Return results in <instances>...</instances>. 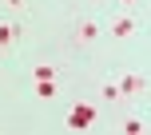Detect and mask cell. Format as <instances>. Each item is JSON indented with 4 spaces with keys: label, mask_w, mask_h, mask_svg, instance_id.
I'll return each mask as SVG.
<instances>
[{
    "label": "cell",
    "mask_w": 151,
    "mask_h": 135,
    "mask_svg": "<svg viewBox=\"0 0 151 135\" xmlns=\"http://www.w3.org/2000/svg\"><path fill=\"white\" fill-rule=\"evenodd\" d=\"M91 123H96V107H88V103H76V107H72V115H68V127L83 131V127H91Z\"/></svg>",
    "instance_id": "6da1fadb"
},
{
    "label": "cell",
    "mask_w": 151,
    "mask_h": 135,
    "mask_svg": "<svg viewBox=\"0 0 151 135\" xmlns=\"http://www.w3.org/2000/svg\"><path fill=\"white\" fill-rule=\"evenodd\" d=\"M123 91H139V75H127V80H119Z\"/></svg>",
    "instance_id": "277c9868"
},
{
    "label": "cell",
    "mask_w": 151,
    "mask_h": 135,
    "mask_svg": "<svg viewBox=\"0 0 151 135\" xmlns=\"http://www.w3.org/2000/svg\"><path fill=\"white\" fill-rule=\"evenodd\" d=\"M36 91H40L44 99H52V96H56V83H52V80H40V83H36Z\"/></svg>",
    "instance_id": "3957f363"
},
{
    "label": "cell",
    "mask_w": 151,
    "mask_h": 135,
    "mask_svg": "<svg viewBox=\"0 0 151 135\" xmlns=\"http://www.w3.org/2000/svg\"><path fill=\"white\" fill-rule=\"evenodd\" d=\"M111 32L115 36H131V32H135V20H131V16H119V20L111 24Z\"/></svg>",
    "instance_id": "7a4b0ae2"
},
{
    "label": "cell",
    "mask_w": 151,
    "mask_h": 135,
    "mask_svg": "<svg viewBox=\"0 0 151 135\" xmlns=\"http://www.w3.org/2000/svg\"><path fill=\"white\" fill-rule=\"evenodd\" d=\"M12 36H16V28H8V24H4V28H0V48L12 44Z\"/></svg>",
    "instance_id": "5b68a950"
}]
</instances>
